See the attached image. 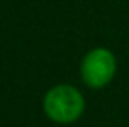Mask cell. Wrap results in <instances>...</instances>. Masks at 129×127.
Here are the masks:
<instances>
[{"mask_svg": "<svg viewBox=\"0 0 129 127\" xmlns=\"http://www.w3.org/2000/svg\"><path fill=\"white\" fill-rule=\"evenodd\" d=\"M44 108L45 113L56 120V122H72L75 120L82 110H84V99L79 91L68 85H58L51 89L44 99Z\"/></svg>", "mask_w": 129, "mask_h": 127, "instance_id": "cell-1", "label": "cell"}, {"mask_svg": "<svg viewBox=\"0 0 129 127\" xmlns=\"http://www.w3.org/2000/svg\"><path fill=\"white\" fill-rule=\"evenodd\" d=\"M115 71V58L107 49H94L82 63V78L91 87H101Z\"/></svg>", "mask_w": 129, "mask_h": 127, "instance_id": "cell-2", "label": "cell"}]
</instances>
